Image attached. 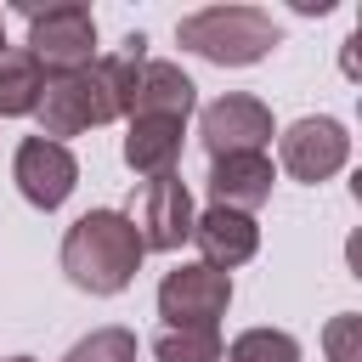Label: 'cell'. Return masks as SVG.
<instances>
[{
	"label": "cell",
	"instance_id": "6da1fadb",
	"mask_svg": "<svg viewBox=\"0 0 362 362\" xmlns=\"http://www.w3.org/2000/svg\"><path fill=\"white\" fill-rule=\"evenodd\" d=\"M141 62H147V40L130 34L113 57H96L79 74H51L45 96H40V136L68 141V136H85L96 124L130 119V96H136Z\"/></svg>",
	"mask_w": 362,
	"mask_h": 362
},
{
	"label": "cell",
	"instance_id": "7a4b0ae2",
	"mask_svg": "<svg viewBox=\"0 0 362 362\" xmlns=\"http://www.w3.org/2000/svg\"><path fill=\"white\" fill-rule=\"evenodd\" d=\"M141 238L124 209H85L62 232V272L85 294H124L141 272Z\"/></svg>",
	"mask_w": 362,
	"mask_h": 362
},
{
	"label": "cell",
	"instance_id": "3957f363",
	"mask_svg": "<svg viewBox=\"0 0 362 362\" xmlns=\"http://www.w3.org/2000/svg\"><path fill=\"white\" fill-rule=\"evenodd\" d=\"M175 40H181V51H192L215 68H249L283 45V28L260 6H204L175 23Z\"/></svg>",
	"mask_w": 362,
	"mask_h": 362
},
{
	"label": "cell",
	"instance_id": "277c9868",
	"mask_svg": "<svg viewBox=\"0 0 362 362\" xmlns=\"http://www.w3.org/2000/svg\"><path fill=\"white\" fill-rule=\"evenodd\" d=\"M28 17V51L51 74H79L96 62V17L79 0H51V6H23Z\"/></svg>",
	"mask_w": 362,
	"mask_h": 362
},
{
	"label": "cell",
	"instance_id": "5b68a950",
	"mask_svg": "<svg viewBox=\"0 0 362 362\" xmlns=\"http://www.w3.org/2000/svg\"><path fill=\"white\" fill-rule=\"evenodd\" d=\"M226 305H232V272H215L204 260H187V266L164 272V283H158L164 328H221Z\"/></svg>",
	"mask_w": 362,
	"mask_h": 362
},
{
	"label": "cell",
	"instance_id": "8992f818",
	"mask_svg": "<svg viewBox=\"0 0 362 362\" xmlns=\"http://www.w3.org/2000/svg\"><path fill=\"white\" fill-rule=\"evenodd\" d=\"M130 226H136V238H141V249H158V255H170V249H181L187 238H192V192H187V181L181 175H153V181H141L136 192H130Z\"/></svg>",
	"mask_w": 362,
	"mask_h": 362
},
{
	"label": "cell",
	"instance_id": "52a82bcc",
	"mask_svg": "<svg viewBox=\"0 0 362 362\" xmlns=\"http://www.w3.org/2000/svg\"><path fill=\"white\" fill-rule=\"evenodd\" d=\"M198 136H204L209 158H232V153H266L277 130H272V107L260 96L226 90L198 113Z\"/></svg>",
	"mask_w": 362,
	"mask_h": 362
},
{
	"label": "cell",
	"instance_id": "ba28073f",
	"mask_svg": "<svg viewBox=\"0 0 362 362\" xmlns=\"http://www.w3.org/2000/svg\"><path fill=\"white\" fill-rule=\"evenodd\" d=\"M277 158H283V170H288L294 181L317 187V181H328V175L345 170V158H351V136H345L339 119H328V113H305V119H294V124L277 136Z\"/></svg>",
	"mask_w": 362,
	"mask_h": 362
},
{
	"label": "cell",
	"instance_id": "9c48e42d",
	"mask_svg": "<svg viewBox=\"0 0 362 362\" xmlns=\"http://www.w3.org/2000/svg\"><path fill=\"white\" fill-rule=\"evenodd\" d=\"M11 181L34 209H62L68 192L79 187V158L68 153V141L51 136H23L17 158H11Z\"/></svg>",
	"mask_w": 362,
	"mask_h": 362
},
{
	"label": "cell",
	"instance_id": "30bf717a",
	"mask_svg": "<svg viewBox=\"0 0 362 362\" xmlns=\"http://www.w3.org/2000/svg\"><path fill=\"white\" fill-rule=\"evenodd\" d=\"M192 243H198V260H204V266L232 272V266L255 260V249H260V226H255V215H243V209H221V204H209V209L192 221Z\"/></svg>",
	"mask_w": 362,
	"mask_h": 362
},
{
	"label": "cell",
	"instance_id": "8fae6325",
	"mask_svg": "<svg viewBox=\"0 0 362 362\" xmlns=\"http://www.w3.org/2000/svg\"><path fill=\"white\" fill-rule=\"evenodd\" d=\"M272 181H277V170H272L266 153H232V158H209V181L204 187H209V204L255 215L272 198Z\"/></svg>",
	"mask_w": 362,
	"mask_h": 362
},
{
	"label": "cell",
	"instance_id": "7c38bea8",
	"mask_svg": "<svg viewBox=\"0 0 362 362\" xmlns=\"http://www.w3.org/2000/svg\"><path fill=\"white\" fill-rule=\"evenodd\" d=\"M198 107V85L175 68V62H141L136 74V96H130V119H181Z\"/></svg>",
	"mask_w": 362,
	"mask_h": 362
},
{
	"label": "cell",
	"instance_id": "4fadbf2b",
	"mask_svg": "<svg viewBox=\"0 0 362 362\" xmlns=\"http://www.w3.org/2000/svg\"><path fill=\"white\" fill-rule=\"evenodd\" d=\"M181 136H187L181 119H130L124 164H130L141 181H153V175H175V164H181Z\"/></svg>",
	"mask_w": 362,
	"mask_h": 362
},
{
	"label": "cell",
	"instance_id": "5bb4252c",
	"mask_svg": "<svg viewBox=\"0 0 362 362\" xmlns=\"http://www.w3.org/2000/svg\"><path fill=\"white\" fill-rule=\"evenodd\" d=\"M40 96H45V68L34 62L28 45H6L0 51V119L40 113Z\"/></svg>",
	"mask_w": 362,
	"mask_h": 362
},
{
	"label": "cell",
	"instance_id": "9a60e30c",
	"mask_svg": "<svg viewBox=\"0 0 362 362\" xmlns=\"http://www.w3.org/2000/svg\"><path fill=\"white\" fill-rule=\"evenodd\" d=\"M221 328H158L153 334V362H221Z\"/></svg>",
	"mask_w": 362,
	"mask_h": 362
},
{
	"label": "cell",
	"instance_id": "2e32d148",
	"mask_svg": "<svg viewBox=\"0 0 362 362\" xmlns=\"http://www.w3.org/2000/svg\"><path fill=\"white\" fill-rule=\"evenodd\" d=\"M221 362H300V339L283 328H243Z\"/></svg>",
	"mask_w": 362,
	"mask_h": 362
},
{
	"label": "cell",
	"instance_id": "e0dca14e",
	"mask_svg": "<svg viewBox=\"0 0 362 362\" xmlns=\"http://www.w3.org/2000/svg\"><path fill=\"white\" fill-rule=\"evenodd\" d=\"M62 362H136V334L130 328H119V322H107V328H90Z\"/></svg>",
	"mask_w": 362,
	"mask_h": 362
},
{
	"label": "cell",
	"instance_id": "ac0fdd59",
	"mask_svg": "<svg viewBox=\"0 0 362 362\" xmlns=\"http://www.w3.org/2000/svg\"><path fill=\"white\" fill-rule=\"evenodd\" d=\"M322 356L328 362H362V311H339L322 328Z\"/></svg>",
	"mask_w": 362,
	"mask_h": 362
},
{
	"label": "cell",
	"instance_id": "d6986e66",
	"mask_svg": "<svg viewBox=\"0 0 362 362\" xmlns=\"http://www.w3.org/2000/svg\"><path fill=\"white\" fill-rule=\"evenodd\" d=\"M339 74L362 85V28H351V40L339 45Z\"/></svg>",
	"mask_w": 362,
	"mask_h": 362
},
{
	"label": "cell",
	"instance_id": "ffe728a7",
	"mask_svg": "<svg viewBox=\"0 0 362 362\" xmlns=\"http://www.w3.org/2000/svg\"><path fill=\"white\" fill-rule=\"evenodd\" d=\"M345 266H351V277H362V226L345 238Z\"/></svg>",
	"mask_w": 362,
	"mask_h": 362
},
{
	"label": "cell",
	"instance_id": "44dd1931",
	"mask_svg": "<svg viewBox=\"0 0 362 362\" xmlns=\"http://www.w3.org/2000/svg\"><path fill=\"white\" fill-rule=\"evenodd\" d=\"M294 11H300V17H328L334 0H294Z\"/></svg>",
	"mask_w": 362,
	"mask_h": 362
},
{
	"label": "cell",
	"instance_id": "7402d4cb",
	"mask_svg": "<svg viewBox=\"0 0 362 362\" xmlns=\"http://www.w3.org/2000/svg\"><path fill=\"white\" fill-rule=\"evenodd\" d=\"M351 198H356V204H362V170H356V175H351Z\"/></svg>",
	"mask_w": 362,
	"mask_h": 362
},
{
	"label": "cell",
	"instance_id": "603a6c76",
	"mask_svg": "<svg viewBox=\"0 0 362 362\" xmlns=\"http://www.w3.org/2000/svg\"><path fill=\"white\" fill-rule=\"evenodd\" d=\"M0 362H34V356H0Z\"/></svg>",
	"mask_w": 362,
	"mask_h": 362
},
{
	"label": "cell",
	"instance_id": "cb8c5ba5",
	"mask_svg": "<svg viewBox=\"0 0 362 362\" xmlns=\"http://www.w3.org/2000/svg\"><path fill=\"white\" fill-rule=\"evenodd\" d=\"M0 51H6V17H0Z\"/></svg>",
	"mask_w": 362,
	"mask_h": 362
},
{
	"label": "cell",
	"instance_id": "d4e9b609",
	"mask_svg": "<svg viewBox=\"0 0 362 362\" xmlns=\"http://www.w3.org/2000/svg\"><path fill=\"white\" fill-rule=\"evenodd\" d=\"M356 28H362V11H356Z\"/></svg>",
	"mask_w": 362,
	"mask_h": 362
}]
</instances>
